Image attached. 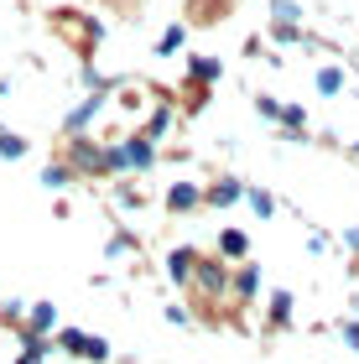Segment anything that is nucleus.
<instances>
[{"instance_id":"obj_10","label":"nucleus","mask_w":359,"mask_h":364,"mask_svg":"<svg viewBox=\"0 0 359 364\" xmlns=\"http://www.w3.org/2000/svg\"><path fill=\"white\" fill-rule=\"evenodd\" d=\"M0 156H6V161H21V156H26V136H11V130H0Z\"/></svg>"},{"instance_id":"obj_17","label":"nucleus","mask_w":359,"mask_h":364,"mask_svg":"<svg viewBox=\"0 0 359 364\" xmlns=\"http://www.w3.org/2000/svg\"><path fill=\"white\" fill-rule=\"evenodd\" d=\"M42 354H47V343H42V338H31V343H26V354L16 359V364H42Z\"/></svg>"},{"instance_id":"obj_1","label":"nucleus","mask_w":359,"mask_h":364,"mask_svg":"<svg viewBox=\"0 0 359 364\" xmlns=\"http://www.w3.org/2000/svg\"><path fill=\"white\" fill-rule=\"evenodd\" d=\"M68 167L73 172H109V151H100V146H89V141H73Z\"/></svg>"},{"instance_id":"obj_4","label":"nucleus","mask_w":359,"mask_h":364,"mask_svg":"<svg viewBox=\"0 0 359 364\" xmlns=\"http://www.w3.org/2000/svg\"><path fill=\"white\" fill-rule=\"evenodd\" d=\"M198 198H203V193L193 188V182H177V188L167 193V208H172V213H188V208H198Z\"/></svg>"},{"instance_id":"obj_11","label":"nucleus","mask_w":359,"mask_h":364,"mask_svg":"<svg viewBox=\"0 0 359 364\" xmlns=\"http://www.w3.org/2000/svg\"><path fill=\"white\" fill-rule=\"evenodd\" d=\"M219 78V58H193V84H214Z\"/></svg>"},{"instance_id":"obj_19","label":"nucleus","mask_w":359,"mask_h":364,"mask_svg":"<svg viewBox=\"0 0 359 364\" xmlns=\"http://www.w3.org/2000/svg\"><path fill=\"white\" fill-rule=\"evenodd\" d=\"M245 198H250V208H255V213H271V208H276V203H271V193H245Z\"/></svg>"},{"instance_id":"obj_23","label":"nucleus","mask_w":359,"mask_h":364,"mask_svg":"<svg viewBox=\"0 0 359 364\" xmlns=\"http://www.w3.org/2000/svg\"><path fill=\"white\" fill-rule=\"evenodd\" d=\"M354 156H359V146H354Z\"/></svg>"},{"instance_id":"obj_16","label":"nucleus","mask_w":359,"mask_h":364,"mask_svg":"<svg viewBox=\"0 0 359 364\" xmlns=\"http://www.w3.org/2000/svg\"><path fill=\"white\" fill-rule=\"evenodd\" d=\"M344 89V78H338V68H323L318 73V94H338Z\"/></svg>"},{"instance_id":"obj_5","label":"nucleus","mask_w":359,"mask_h":364,"mask_svg":"<svg viewBox=\"0 0 359 364\" xmlns=\"http://www.w3.org/2000/svg\"><path fill=\"white\" fill-rule=\"evenodd\" d=\"M203 198H208V203H219V208H230V203H240V182H235V177H219Z\"/></svg>"},{"instance_id":"obj_13","label":"nucleus","mask_w":359,"mask_h":364,"mask_svg":"<svg viewBox=\"0 0 359 364\" xmlns=\"http://www.w3.org/2000/svg\"><path fill=\"white\" fill-rule=\"evenodd\" d=\"M58 343H63L68 354H84V359H89V333H78V328H68V333H58Z\"/></svg>"},{"instance_id":"obj_22","label":"nucleus","mask_w":359,"mask_h":364,"mask_svg":"<svg viewBox=\"0 0 359 364\" xmlns=\"http://www.w3.org/2000/svg\"><path fill=\"white\" fill-rule=\"evenodd\" d=\"M349 245H354V250H359V229H349Z\"/></svg>"},{"instance_id":"obj_21","label":"nucleus","mask_w":359,"mask_h":364,"mask_svg":"<svg viewBox=\"0 0 359 364\" xmlns=\"http://www.w3.org/2000/svg\"><path fill=\"white\" fill-rule=\"evenodd\" d=\"M344 338H349V349H359V323H349V328H344Z\"/></svg>"},{"instance_id":"obj_9","label":"nucleus","mask_w":359,"mask_h":364,"mask_svg":"<svg viewBox=\"0 0 359 364\" xmlns=\"http://www.w3.org/2000/svg\"><path fill=\"white\" fill-rule=\"evenodd\" d=\"M53 318H58V312H53V302H37V307H31V338H37V333H47V328H53Z\"/></svg>"},{"instance_id":"obj_7","label":"nucleus","mask_w":359,"mask_h":364,"mask_svg":"<svg viewBox=\"0 0 359 364\" xmlns=\"http://www.w3.org/2000/svg\"><path fill=\"white\" fill-rule=\"evenodd\" d=\"M219 250L230 255V260H235V255H245V250H250V240H245V229H224V235H219Z\"/></svg>"},{"instance_id":"obj_14","label":"nucleus","mask_w":359,"mask_h":364,"mask_svg":"<svg viewBox=\"0 0 359 364\" xmlns=\"http://www.w3.org/2000/svg\"><path fill=\"white\" fill-rule=\"evenodd\" d=\"M42 182H47V188H63V182H73V167H68V161H53V167L42 172Z\"/></svg>"},{"instance_id":"obj_2","label":"nucleus","mask_w":359,"mask_h":364,"mask_svg":"<svg viewBox=\"0 0 359 364\" xmlns=\"http://www.w3.org/2000/svg\"><path fill=\"white\" fill-rule=\"evenodd\" d=\"M193 287H198L203 296H219L224 287H230V271H224L219 260H198V271H193Z\"/></svg>"},{"instance_id":"obj_6","label":"nucleus","mask_w":359,"mask_h":364,"mask_svg":"<svg viewBox=\"0 0 359 364\" xmlns=\"http://www.w3.org/2000/svg\"><path fill=\"white\" fill-rule=\"evenodd\" d=\"M255 287H260V271H255V266H240V271L230 276V291L240 296V302H245V296H255Z\"/></svg>"},{"instance_id":"obj_15","label":"nucleus","mask_w":359,"mask_h":364,"mask_svg":"<svg viewBox=\"0 0 359 364\" xmlns=\"http://www.w3.org/2000/svg\"><path fill=\"white\" fill-rule=\"evenodd\" d=\"M276 120H282L286 130H302V125H307V109H302V105H282V114H276Z\"/></svg>"},{"instance_id":"obj_3","label":"nucleus","mask_w":359,"mask_h":364,"mask_svg":"<svg viewBox=\"0 0 359 364\" xmlns=\"http://www.w3.org/2000/svg\"><path fill=\"white\" fill-rule=\"evenodd\" d=\"M100 105H105L100 94H94V99H84V105H78V109L68 114V136H84V130L94 125V114H100Z\"/></svg>"},{"instance_id":"obj_12","label":"nucleus","mask_w":359,"mask_h":364,"mask_svg":"<svg viewBox=\"0 0 359 364\" xmlns=\"http://www.w3.org/2000/svg\"><path fill=\"white\" fill-rule=\"evenodd\" d=\"M271 323H276V328H286V323H291V296H286V291H276V296H271Z\"/></svg>"},{"instance_id":"obj_8","label":"nucleus","mask_w":359,"mask_h":364,"mask_svg":"<svg viewBox=\"0 0 359 364\" xmlns=\"http://www.w3.org/2000/svg\"><path fill=\"white\" fill-rule=\"evenodd\" d=\"M193 266H198V250H172V276L193 281Z\"/></svg>"},{"instance_id":"obj_18","label":"nucleus","mask_w":359,"mask_h":364,"mask_svg":"<svg viewBox=\"0 0 359 364\" xmlns=\"http://www.w3.org/2000/svg\"><path fill=\"white\" fill-rule=\"evenodd\" d=\"M177 47H183V26H177V31H167V37L156 42V53H177Z\"/></svg>"},{"instance_id":"obj_20","label":"nucleus","mask_w":359,"mask_h":364,"mask_svg":"<svg viewBox=\"0 0 359 364\" xmlns=\"http://www.w3.org/2000/svg\"><path fill=\"white\" fill-rule=\"evenodd\" d=\"M89 359H109V343L105 338H89Z\"/></svg>"}]
</instances>
